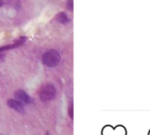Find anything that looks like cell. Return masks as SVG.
<instances>
[{
    "label": "cell",
    "mask_w": 150,
    "mask_h": 135,
    "mask_svg": "<svg viewBox=\"0 0 150 135\" xmlns=\"http://www.w3.org/2000/svg\"><path fill=\"white\" fill-rule=\"evenodd\" d=\"M38 96L42 102H48L56 98L57 96V90L52 83H46L43 85L38 91Z\"/></svg>",
    "instance_id": "1"
},
{
    "label": "cell",
    "mask_w": 150,
    "mask_h": 135,
    "mask_svg": "<svg viewBox=\"0 0 150 135\" xmlns=\"http://www.w3.org/2000/svg\"><path fill=\"white\" fill-rule=\"evenodd\" d=\"M60 61H61V55L56 50H49L42 56V63L49 68L56 67L60 63Z\"/></svg>",
    "instance_id": "2"
},
{
    "label": "cell",
    "mask_w": 150,
    "mask_h": 135,
    "mask_svg": "<svg viewBox=\"0 0 150 135\" xmlns=\"http://www.w3.org/2000/svg\"><path fill=\"white\" fill-rule=\"evenodd\" d=\"M15 97L17 100L21 101L23 104H30L32 102V99L28 95L27 93L23 90H17V91L15 92Z\"/></svg>",
    "instance_id": "3"
},
{
    "label": "cell",
    "mask_w": 150,
    "mask_h": 135,
    "mask_svg": "<svg viewBox=\"0 0 150 135\" xmlns=\"http://www.w3.org/2000/svg\"><path fill=\"white\" fill-rule=\"evenodd\" d=\"M7 105L9 106L11 109L17 111V113H23L25 111L24 104H23L21 101L17 100V99H9V100H7Z\"/></svg>",
    "instance_id": "4"
},
{
    "label": "cell",
    "mask_w": 150,
    "mask_h": 135,
    "mask_svg": "<svg viewBox=\"0 0 150 135\" xmlns=\"http://www.w3.org/2000/svg\"><path fill=\"white\" fill-rule=\"evenodd\" d=\"M26 41V37L23 36L21 38H19L17 40H15L13 43L11 44H6V45H3V47H0V53L2 52H5V51H9V50H12V49H15V47H21L24 42Z\"/></svg>",
    "instance_id": "5"
},
{
    "label": "cell",
    "mask_w": 150,
    "mask_h": 135,
    "mask_svg": "<svg viewBox=\"0 0 150 135\" xmlns=\"http://www.w3.org/2000/svg\"><path fill=\"white\" fill-rule=\"evenodd\" d=\"M56 20L60 24H68L70 23V18L68 17L66 12H59L57 16H56Z\"/></svg>",
    "instance_id": "6"
},
{
    "label": "cell",
    "mask_w": 150,
    "mask_h": 135,
    "mask_svg": "<svg viewBox=\"0 0 150 135\" xmlns=\"http://www.w3.org/2000/svg\"><path fill=\"white\" fill-rule=\"evenodd\" d=\"M67 8L69 10L73 9V0H68L67 1Z\"/></svg>",
    "instance_id": "7"
},
{
    "label": "cell",
    "mask_w": 150,
    "mask_h": 135,
    "mask_svg": "<svg viewBox=\"0 0 150 135\" xmlns=\"http://www.w3.org/2000/svg\"><path fill=\"white\" fill-rule=\"evenodd\" d=\"M69 115L70 118H73V104H70V108H69Z\"/></svg>",
    "instance_id": "8"
},
{
    "label": "cell",
    "mask_w": 150,
    "mask_h": 135,
    "mask_svg": "<svg viewBox=\"0 0 150 135\" xmlns=\"http://www.w3.org/2000/svg\"><path fill=\"white\" fill-rule=\"evenodd\" d=\"M4 58H5V55H4V52H2V53H0V62H2L3 60H4Z\"/></svg>",
    "instance_id": "9"
},
{
    "label": "cell",
    "mask_w": 150,
    "mask_h": 135,
    "mask_svg": "<svg viewBox=\"0 0 150 135\" xmlns=\"http://www.w3.org/2000/svg\"><path fill=\"white\" fill-rule=\"evenodd\" d=\"M3 4H4V1H3V0H0V6H2Z\"/></svg>",
    "instance_id": "10"
},
{
    "label": "cell",
    "mask_w": 150,
    "mask_h": 135,
    "mask_svg": "<svg viewBox=\"0 0 150 135\" xmlns=\"http://www.w3.org/2000/svg\"><path fill=\"white\" fill-rule=\"evenodd\" d=\"M47 135H48V134H47Z\"/></svg>",
    "instance_id": "11"
}]
</instances>
